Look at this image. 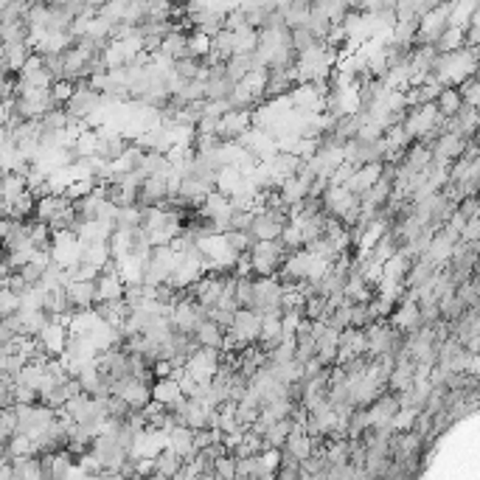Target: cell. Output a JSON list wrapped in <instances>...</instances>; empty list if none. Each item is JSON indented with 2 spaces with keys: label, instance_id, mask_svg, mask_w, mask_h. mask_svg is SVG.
<instances>
[{
  "label": "cell",
  "instance_id": "cell-10",
  "mask_svg": "<svg viewBox=\"0 0 480 480\" xmlns=\"http://www.w3.org/2000/svg\"><path fill=\"white\" fill-rule=\"evenodd\" d=\"M23 191H28V180H25V174L6 171V180H3V202L17 200Z\"/></svg>",
  "mask_w": 480,
  "mask_h": 480
},
{
  "label": "cell",
  "instance_id": "cell-15",
  "mask_svg": "<svg viewBox=\"0 0 480 480\" xmlns=\"http://www.w3.org/2000/svg\"><path fill=\"white\" fill-rule=\"evenodd\" d=\"M144 480H166V478H160V475H152V478H144Z\"/></svg>",
  "mask_w": 480,
  "mask_h": 480
},
{
  "label": "cell",
  "instance_id": "cell-4",
  "mask_svg": "<svg viewBox=\"0 0 480 480\" xmlns=\"http://www.w3.org/2000/svg\"><path fill=\"white\" fill-rule=\"evenodd\" d=\"M401 413V396L399 394H382L379 399L374 401L371 407H368V416H371V424H394V418Z\"/></svg>",
  "mask_w": 480,
  "mask_h": 480
},
{
  "label": "cell",
  "instance_id": "cell-11",
  "mask_svg": "<svg viewBox=\"0 0 480 480\" xmlns=\"http://www.w3.org/2000/svg\"><path fill=\"white\" fill-rule=\"evenodd\" d=\"M318 45V37L309 31V28H295L292 31V51L301 57V54H307V51H312Z\"/></svg>",
  "mask_w": 480,
  "mask_h": 480
},
{
  "label": "cell",
  "instance_id": "cell-14",
  "mask_svg": "<svg viewBox=\"0 0 480 480\" xmlns=\"http://www.w3.org/2000/svg\"><path fill=\"white\" fill-rule=\"evenodd\" d=\"M326 480H357V472L351 464H340V467H331Z\"/></svg>",
  "mask_w": 480,
  "mask_h": 480
},
{
  "label": "cell",
  "instance_id": "cell-8",
  "mask_svg": "<svg viewBox=\"0 0 480 480\" xmlns=\"http://www.w3.org/2000/svg\"><path fill=\"white\" fill-rule=\"evenodd\" d=\"M225 334H228V331H222L214 320H205V323L194 331V337H197V343H200L202 348H217V351L225 348Z\"/></svg>",
  "mask_w": 480,
  "mask_h": 480
},
{
  "label": "cell",
  "instance_id": "cell-9",
  "mask_svg": "<svg viewBox=\"0 0 480 480\" xmlns=\"http://www.w3.org/2000/svg\"><path fill=\"white\" fill-rule=\"evenodd\" d=\"M160 54H166L168 59H183V57H188V31H171L166 40H163V48H160Z\"/></svg>",
  "mask_w": 480,
  "mask_h": 480
},
{
  "label": "cell",
  "instance_id": "cell-1",
  "mask_svg": "<svg viewBox=\"0 0 480 480\" xmlns=\"http://www.w3.org/2000/svg\"><path fill=\"white\" fill-rule=\"evenodd\" d=\"M290 256H292V250L284 244V239L256 241V244H253V250H250L256 278H275V275L281 273V267L287 264V258H290Z\"/></svg>",
  "mask_w": 480,
  "mask_h": 480
},
{
  "label": "cell",
  "instance_id": "cell-3",
  "mask_svg": "<svg viewBox=\"0 0 480 480\" xmlns=\"http://www.w3.org/2000/svg\"><path fill=\"white\" fill-rule=\"evenodd\" d=\"M261 323H264L261 315H256V312H250V309H239L231 334L239 337L244 345H253V343H258V337H261Z\"/></svg>",
  "mask_w": 480,
  "mask_h": 480
},
{
  "label": "cell",
  "instance_id": "cell-6",
  "mask_svg": "<svg viewBox=\"0 0 480 480\" xmlns=\"http://www.w3.org/2000/svg\"><path fill=\"white\" fill-rule=\"evenodd\" d=\"M464 107H467V101H464V96H461V90H458V87H444V90H441V96L435 98V113H438L444 121L455 118Z\"/></svg>",
  "mask_w": 480,
  "mask_h": 480
},
{
  "label": "cell",
  "instance_id": "cell-2",
  "mask_svg": "<svg viewBox=\"0 0 480 480\" xmlns=\"http://www.w3.org/2000/svg\"><path fill=\"white\" fill-rule=\"evenodd\" d=\"M98 104H101V93L98 90H93L87 81H79L76 84V93H74V98L68 101V107H65V113L71 115V118H76L81 124H87L90 121V113H96L98 110Z\"/></svg>",
  "mask_w": 480,
  "mask_h": 480
},
{
  "label": "cell",
  "instance_id": "cell-7",
  "mask_svg": "<svg viewBox=\"0 0 480 480\" xmlns=\"http://www.w3.org/2000/svg\"><path fill=\"white\" fill-rule=\"evenodd\" d=\"M124 295H127V284H124L121 273H115V275H101V278L96 281V298H98V304H104V301H121Z\"/></svg>",
  "mask_w": 480,
  "mask_h": 480
},
{
  "label": "cell",
  "instance_id": "cell-5",
  "mask_svg": "<svg viewBox=\"0 0 480 480\" xmlns=\"http://www.w3.org/2000/svg\"><path fill=\"white\" fill-rule=\"evenodd\" d=\"M183 469H185V458L177 450H171V447L160 450L158 458H155V475L166 480H174L177 475H183Z\"/></svg>",
  "mask_w": 480,
  "mask_h": 480
},
{
  "label": "cell",
  "instance_id": "cell-12",
  "mask_svg": "<svg viewBox=\"0 0 480 480\" xmlns=\"http://www.w3.org/2000/svg\"><path fill=\"white\" fill-rule=\"evenodd\" d=\"M458 214H461L467 222L480 219V197H467V200H461V202H458Z\"/></svg>",
  "mask_w": 480,
  "mask_h": 480
},
{
  "label": "cell",
  "instance_id": "cell-13",
  "mask_svg": "<svg viewBox=\"0 0 480 480\" xmlns=\"http://www.w3.org/2000/svg\"><path fill=\"white\" fill-rule=\"evenodd\" d=\"M217 475L222 480H236V458L234 455H225L217 461Z\"/></svg>",
  "mask_w": 480,
  "mask_h": 480
}]
</instances>
